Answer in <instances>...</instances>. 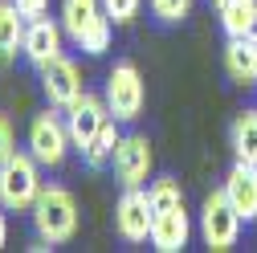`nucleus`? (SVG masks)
<instances>
[{
    "label": "nucleus",
    "mask_w": 257,
    "mask_h": 253,
    "mask_svg": "<svg viewBox=\"0 0 257 253\" xmlns=\"http://www.w3.org/2000/svg\"><path fill=\"white\" fill-rule=\"evenodd\" d=\"M192 237V216L184 204H172V208H155V220H151V245L159 253H180Z\"/></svg>",
    "instance_id": "10"
},
{
    "label": "nucleus",
    "mask_w": 257,
    "mask_h": 253,
    "mask_svg": "<svg viewBox=\"0 0 257 253\" xmlns=\"http://www.w3.org/2000/svg\"><path fill=\"white\" fill-rule=\"evenodd\" d=\"M110 164H114V176H118L122 188H147V180H151V139L147 135H122Z\"/></svg>",
    "instance_id": "7"
},
{
    "label": "nucleus",
    "mask_w": 257,
    "mask_h": 253,
    "mask_svg": "<svg viewBox=\"0 0 257 253\" xmlns=\"http://www.w3.org/2000/svg\"><path fill=\"white\" fill-rule=\"evenodd\" d=\"M139 5H143V0H102V9H106V17L114 25H131L139 17Z\"/></svg>",
    "instance_id": "21"
},
{
    "label": "nucleus",
    "mask_w": 257,
    "mask_h": 253,
    "mask_svg": "<svg viewBox=\"0 0 257 253\" xmlns=\"http://www.w3.org/2000/svg\"><path fill=\"white\" fill-rule=\"evenodd\" d=\"M102 17H106L102 0H61V29H66V37L74 45H82Z\"/></svg>",
    "instance_id": "13"
},
{
    "label": "nucleus",
    "mask_w": 257,
    "mask_h": 253,
    "mask_svg": "<svg viewBox=\"0 0 257 253\" xmlns=\"http://www.w3.org/2000/svg\"><path fill=\"white\" fill-rule=\"evenodd\" d=\"M147 192H151V208H172V204H184V192H180V184H176V180H155Z\"/></svg>",
    "instance_id": "19"
},
{
    "label": "nucleus",
    "mask_w": 257,
    "mask_h": 253,
    "mask_svg": "<svg viewBox=\"0 0 257 253\" xmlns=\"http://www.w3.org/2000/svg\"><path fill=\"white\" fill-rule=\"evenodd\" d=\"M61 37H66V29H61L57 21L37 17V21L25 25V45H21V53L41 70V66H49L53 57H61Z\"/></svg>",
    "instance_id": "11"
},
{
    "label": "nucleus",
    "mask_w": 257,
    "mask_h": 253,
    "mask_svg": "<svg viewBox=\"0 0 257 253\" xmlns=\"http://www.w3.org/2000/svg\"><path fill=\"white\" fill-rule=\"evenodd\" d=\"M220 29L224 37H249L257 33V0H233L220 9Z\"/></svg>",
    "instance_id": "16"
},
{
    "label": "nucleus",
    "mask_w": 257,
    "mask_h": 253,
    "mask_svg": "<svg viewBox=\"0 0 257 253\" xmlns=\"http://www.w3.org/2000/svg\"><path fill=\"white\" fill-rule=\"evenodd\" d=\"M25 17L13 0H0V61H13L17 49L25 45Z\"/></svg>",
    "instance_id": "15"
},
{
    "label": "nucleus",
    "mask_w": 257,
    "mask_h": 253,
    "mask_svg": "<svg viewBox=\"0 0 257 253\" xmlns=\"http://www.w3.org/2000/svg\"><path fill=\"white\" fill-rule=\"evenodd\" d=\"M224 196L233 200V208L241 212V220H257V164L237 160L233 172L224 176Z\"/></svg>",
    "instance_id": "12"
},
{
    "label": "nucleus",
    "mask_w": 257,
    "mask_h": 253,
    "mask_svg": "<svg viewBox=\"0 0 257 253\" xmlns=\"http://www.w3.org/2000/svg\"><path fill=\"white\" fill-rule=\"evenodd\" d=\"M29 216H33V233L45 245H61L78 233V200L61 184H45L41 196L33 200V208H29Z\"/></svg>",
    "instance_id": "1"
},
{
    "label": "nucleus",
    "mask_w": 257,
    "mask_h": 253,
    "mask_svg": "<svg viewBox=\"0 0 257 253\" xmlns=\"http://www.w3.org/2000/svg\"><path fill=\"white\" fill-rule=\"evenodd\" d=\"M118 139H122V135H118V118L110 114V118L102 122V131L94 135V143L82 151V155H86V164H90V168H102V164H110V155H114Z\"/></svg>",
    "instance_id": "18"
},
{
    "label": "nucleus",
    "mask_w": 257,
    "mask_h": 253,
    "mask_svg": "<svg viewBox=\"0 0 257 253\" xmlns=\"http://www.w3.org/2000/svg\"><path fill=\"white\" fill-rule=\"evenodd\" d=\"M13 151H17V135H13V122H9V114H0V164H5Z\"/></svg>",
    "instance_id": "22"
},
{
    "label": "nucleus",
    "mask_w": 257,
    "mask_h": 253,
    "mask_svg": "<svg viewBox=\"0 0 257 253\" xmlns=\"http://www.w3.org/2000/svg\"><path fill=\"white\" fill-rule=\"evenodd\" d=\"M41 164L33 151H13L0 164V204L9 212H29L33 200L41 196Z\"/></svg>",
    "instance_id": "2"
},
{
    "label": "nucleus",
    "mask_w": 257,
    "mask_h": 253,
    "mask_svg": "<svg viewBox=\"0 0 257 253\" xmlns=\"http://www.w3.org/2000/svg\"><path fill=\"white\" fill-rule=\"evenodd\" d=\"M233 151H237V160L257 164V110L237 114V122H233Z\"/></svg>",
    "instance_id": "17"
},
{
    "label": "nucleus",
    "mask_w": 257,
    "mask_h": 253,
    "mask_svg": "<svg viewBox=\"0 0 257 253\" xmlns=\"http://www.w3.org/2000/svg\"><path fill=\"white\" fill-rule=\"evenodd\" d=\"M5 212H9V208L0 204V249H5V241H9V220H5Z\"/></svg>",
    "instance_id": "24"
},
{
    "label": "nucleus",
    "mask_w": 257,
    "mask_h": 253,
    "mask_svg": "<svg viewBox=\"0 0 257 253\" xmlns=\"http://www.w3.org/2000/svg\"><path fill=\"white\" fill-rule=\"evenodd\" d=\"M224 70L241 86H257V33L229 37V45H224Z\"/></svg>",
    "instance_id": "14"
},
{
    "label": "nucleus",
    "mask_w": 257,
    "mask_h": 253,
    "mask_svg": "<svg viewBox=\"0 0 257 253\" xmlns=\"http://www.w3.org/2000/svg\"><path fill=\"white\" fill-rule=\"evenodd\" d=\"M110 118L106 98H94V94H82L74 106H66V126H70V139L78 151H86L94 143V135L102 131V122Z\"/></svg>",
    "instance_id": "9"
},
{
    "label": "nucleus",
    "mask_w": 257,
    "mask_h": 253,
    "mask_svg": "<svg viewBox=\"0 0 257 253\" xmlns=\"http://www.w3.org/2000/svg\"><path fill=\"white\" fill-rule=\"evenodd\" d=\"M70 147H74V139H70L66 118L57 114V106L33 114V122H29V151L37 155L41 168H61V160L70 155Z\"/></svg>",
    "instance_id": "5"
},
{
    "label": "nucleus",
    "mask_w": 257,
    "mask_h": 253,
    "mask_svg": "<svg viewBox=\"0 0 257 253\" xmlns=\"http://www.w3.org/2000/svg\"><path fill=\"white\" fill-rule=\"evenodd\" d=\"M188 9H192V0H151V13L164 21V25L184 21V17H188Z\"/></svg>",
    "instance_id": "20"
},
{
    "label": "nucleus",
    "mask_w": 257,
    "mask_h": 253,
    "mask_svg": "<svg viewBox=\"0 0 257 253\" xmlns=\"http://www.w3.org/2000/svg\"><path fill=\"white\" fill-rule=\"evenodd\" d=\"M13 5L21 9V17H25V21H37V17H45V13H49V0H13Z\"/></svg>",
    "instance_id": "23"
},
{
    "label": "nucleus",
    "mask_w": 257,
    "mask_h": 253,
    "mask_svg": "<svg viewBox=\"0 0 257 253\" xmlns=\"http://www.w3.org/2000/svg\"><path fill=\"white\" fill-rule=\"evenodd\" d=\"M200 237L212 253H224V249H233L237 237H241V212L233 208V200L224 196V188L220 192H208L204 204H200Z\"/></svg>",
    "instance_id": "4"
},
{
    "label": "nucleus",
    "mask_w": 257,
    "mask_h": 253,
    "mask_svg": "<svg viewBox=\"0 0 257 253\" xmlns=\"http://www.w3.org/2000/svg\"><path fill=\"white\" fill-rule=\"evenodd\" d=\"M151 220H155V208H151V192L147 188H122V196L114 204V229L122 241H151Z\"/></svg>",
    "instance_id": "6"
},
{
    "label": "nucleus",
    "mask_w": 257,
    "mask_h": 253,
    "mask_svg": "<svg viewBox=\"0 0 257 253\" xmlns=\"http://www.w3.org/2000/svg\"><path fill=\"white\" fill-rule=\"evenodd\" d=\"M41 90H45L49 106H57V110L74 106L82 94H86L82 74H78V66H74L70 57H53L49 66H41Z\"/></svg>",
    "instance_id": "8"
},
{
    "label": "nucleus",
    "mask_w": 257,
    "mask_h": 253,
    "mask_svg": "<svg viewBox=\"0 0 257 253\" xmlns=\"http://www.w3.org/2000/svg\"><path fill=\"white\" fill-rule=\"evenodd\" d=\"M224 5H233V0H212V9H216V13H220Z\"/></svg>",
    "instance_id": "25"
},
{
    "label": "nucleus",
    "mask_w": 257,
    "mask_h": 253,
    "mask_svg": "<svg viewBox=\"0 0 257 253\" xmlns=\"http://www.w3.org/2000/svg\"><path fill=\"white\" fill-rule=\"evenodd\" d=\"M106 106L118 122H135L143 114V102H147V86H143V74L135 61H114V70L106 74Z\"/></svg>",
    "instance_id": "3"
}]
</instances>
